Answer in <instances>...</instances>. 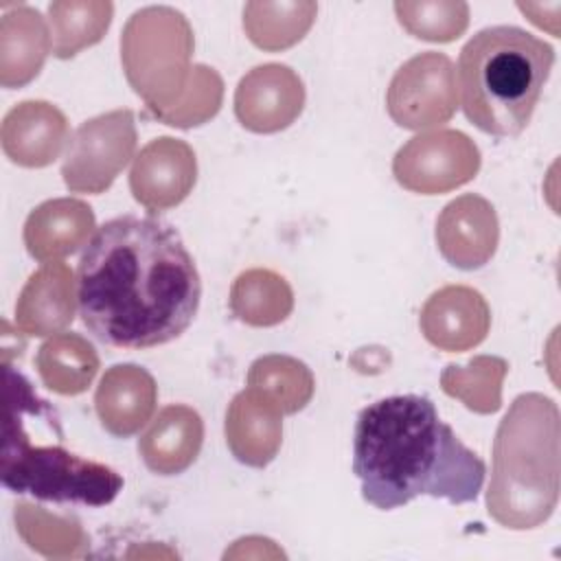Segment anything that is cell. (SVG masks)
I'll return each mask as SVG.
<instances>
[{"mask_svg":"<svg viewBox=\"0 0 561 561\" xmlns=\"http://www.w3.org/2000/svg\"><path fill=\"white\" fill-rule=\"evenodd\" d=\"M202 280L173 224L121 215L99 226L77 265L83 327L114 348H151L193 322Z\"/></svg>","mask_w":561,"mask_h":561,"instance_id":"cell-1","label":"cell"},{"mask_svg":"<svg viewBox=\"0 0 561 561\" xmlns=\"http://www.w3.org/2000/svg\"><path fill=\"white\" fill-rule=\"evenodd\" d=\"M353 473L368 504L392 511L419 495L451 504L473 502L486 467L460 443L427 397L394 394L359 412L353 434Z\"/></svg>","mask_w":561,"mask_h":561,"instance_id":"cell-2","label":"cell"},{"mask_svg":"<svg viewBox=\"0 0 561 561\" xmlns=\"http://www.w3.org/2000/svg\"><path fill=\"white\" fill-rule=\"evenodd\" d=\"M554 50L517 26L478 31L460 50L458 88L465 116L484 134L511 138L526 129L550 77Z\"/></svg>","mask_w":561,"mask_h":561,"instance_id":"cell-3","label":"cell"},{"mask_svg":"<svg viewBox=\"0 0 561 561\" xmlns=\"http://www.w3.org/2000/svg\"><path fill=\"white\" fill-rule=\"evenodd\" d=\"M0 478L13 493H31L44 502L105 506L123 489V478L61 445H33L24 430L20 401L7 392V416L0 456Z\"/></svg>","mask_w":561,"mask_h":561,"instance_id":"cell-4","label":"cell"},{"mask_svg":"<svg viewBox=\"0 0 561 561\" xmlns=\"http://www.w3.org/2000/svg\"><path fill=\"white\" fill-rule=\"evenodd\" d=\"M103 134H105V116H99L90 123H83L77 129L75 140H72L70 149L66 153L64 169H61L68 188L101 193L114 180L112 171L107 169V164L101 156L105 153L107 158H112L121 167H125L127 160L131 158V151H134V145H136L131 112L105 147L101 142Z\"/></svg>","mask_w":561,"mask_h":561,"instance_id":"cell-5","label":"cell"},{"mask_svg":"<svg viewBox=\"0 0 561 561\" xmlns=\"http://www.w3.org/2000/svg\"><path fill=\"white\" fill-rule=\"evenodd\" d=\"M197 427H202V421L195 410L184 405H171L162 410V414L153 421L149 432L138 443V451L142 454L147 467L162 476L184 471L173 443L178 445L184 460L191 465L197 458V451L202 445V432L197 434H186V432Z\"/></svg>","mask_w":561,"mask_h":561,"instance_id":"cell-6","label":"cell"}]
</instances>
